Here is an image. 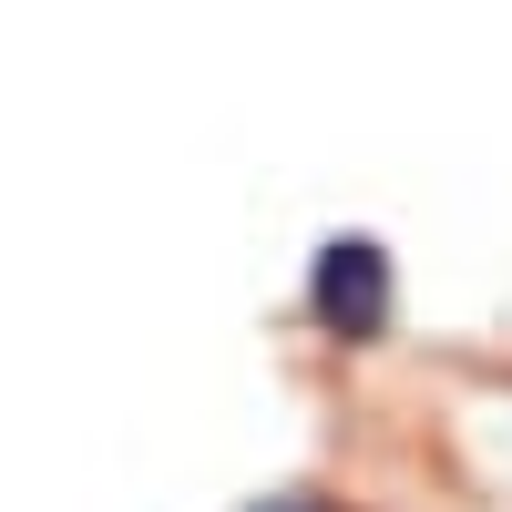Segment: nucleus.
I'll use <instances>...</instances> for the list:
<instances>
[{
	"instance_id": "obj_1",
	"label": "nucleus",
	"mask_w": 512,
	"mask_h": 512,
	"mask_svg": "<svg viewBox=\"0 0 512 512\" xmlns=\"http://www.w3.org/2000/svg\"><path fill=\"white\" fill-rule=\"evenodd\" d=\"M318 318H328L338 338H369L379 318H390V256H379L369 236H338V246L318 256Z\"/></svg>"
},
{
	"instance_id": "obj_2",
	"label": "nucleus",
	"mask_w": 512,
	"mask_h": 512,
	"mask_svg": "<svg viewBox=\"0 0 512 512\" xmlns=\"http://www.w3.org/2000/svg\"><path fill=\"white\" fill-rule=\"evenodd\" d=\"M256 512H318V502H256Z\"/></svg>"
}]
</instances>
